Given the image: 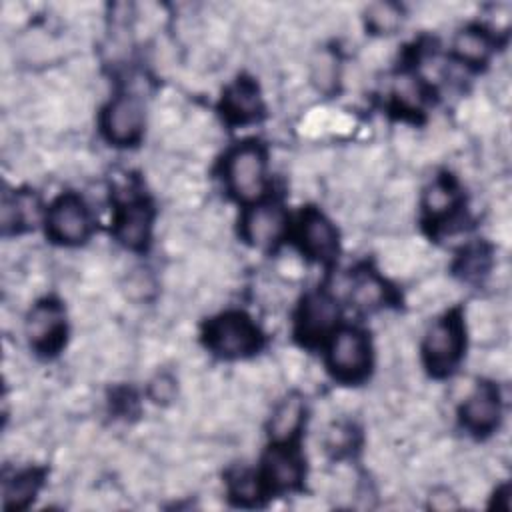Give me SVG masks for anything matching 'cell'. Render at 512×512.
Wrapping results in <instances>:
<instances>
[{"mask_svg": "<svg viewBox=\"0 0 512 512\" xmlns=\"http://www.w3.org/2000/svg\"><path fill=\"white\" fill-rule=\"evenodd\" d=\"M264 152L254 144L238 146L226 160L230 190L242 200H256L264 192Z\"/></svg>", "mask_w": 512, "mask_h": 512, "instance_id": "1", "label": "cell"}, {"mask_svg": "<svg viewBox=\"0 0 512 512\" xmlns=\"http://www.w3.org/2000/svg\"><path fill=\"white\" fill-rule=\"evenodd\" d=\"M208 346L224 356H244L258 346V330L240 312H228L208 324Z\"/></svg>", "mask_w": 512, "mask_h": 512, "instance_id": "2", "label": "cell"}, {"mask_svg": "<svg viewBox=\"0 0 512 512\" xmlns=\"http://www.w3.org/2000/svg\"><path fill=\"white\" fill-rule=\"evenodd\" d=\"M328 364L332 372L342 380L362 378L370 364V348L366 336L354 328H342L336 332L328 350Z\"/></svg>", "mask_w": 512, "mask_h": 512, "instance_id": "3", "label": "cell"}, {"mask_svg": "<svg viewBox=\"0 0 512 512\" xmlns=\"http://www.w3.org/2000/svg\"><path fill=\"white\" fill-rule=\"evenodd\" d=\"M48 234L66 244L82 242L90 232V216L80 198L68 194L52 204L46 218Z\"/></svg>", "mask_w": 512, "mask_h": 512, "instance_id": "4", "label": "cell"}, {"mask_svg": "<svg viewBox=\"0 0 512 512\" xmlns=\"http://www.w3.org/2000/svg\"><path fill=\"white\" fill-rule=\"evenodd\" d=\"M460 348H462L460 320L452 316L446 320H440L430 328L424 340L426 364L434 372H448L456 364L460 356Z\"/></svg>", "mask_w": 512, "mask_h": 512, "instance_id": "5", "label": "cell"}, {"mask_svg": "<svg viewBox=\"0 0 512 512\" xmlns=\"http://www.w3.org/2000/svg\"><path fill=\"white\" fill-rule=\"evenodd\" d=\"M142 106L134 96H118L104 112V132L110 142L130 144L142 132Z\"/></svg>", "mask_w": 512, "mask_h": 512, "instance_id": "6", "label": "cell"}, {"mask_svg": "<svg viewBox=\"0 0 512 512\" xmlns=\"http://www.w3.org/2000/svg\"><path fill=\"white\" fill-rule=\"evenodd\" d=\"M336 318H338L336 302L324 292H314L304 298L298 310L296 330L302 336V340L316 342L332 330V326L336 324Z\"/></svg>", "mask_w": 512, "mask_h": 512, "instance_id": "7", "label": "cell"}, {"mask_svg": "<svg viewBox=\"0 0 512 512\" xmlns=\"http://www.w3.org/2000/svg\"><path fill=\"white\" fill-rule=\"evenodd\" d=\"M26 334L42 352H52L60 346L64 334L62 308L56 302H40L32 308L26 320Z\"/></svg>", "mask_w": 512, "mask_h": 512, "instance_id": "8", "label": "cell"}, {"mask_svg": "<svg viewBox=\"0 0 512 512\" xmlns=\"http://www.w3.org/2000/svg\"><path fill=\"white\" fill-rule=\"evenodd\" d=\"M284 212L278 206H258L242 222L244 236L256 246H272L284 232Z\"/></svg>", "mask_w": 512, "mask_h": 512, "instance_id": "9", "label": "cell"}, {"mask_svg": "<svg viewBox=\"0 0 512 512\" xmlns=\"http://www.w3.org/2000/svg\"><path fill=\"white\" fill-rule=\"evenodd\" d=\"M300 240L304 250L320 260H328L336 252V232L318 212H306L300 222Z\"/></svg>", "mask_w": 512, "mask_h": 512, "instance_id": "10", "label": "cell"}, {"mask_svg": "<svg viewBox=\"0 0 512 512\" xmlns=\"http://www.w3.org/2000/svg\"><path fill=\"white\" fill-rule=\"evenodd\" d=\"M500 404L490 386H480L462 406V420L474 432H488L498 424Z\"/></svg>", "mask_w": 512, "mask_h": 512, "instance_id": "11", "label": "cell"}, {"mask_svg": "<svg viewBox=\"0 0 512 512\" xmlns=\"http://www.w3.org/2000/svg\"><path fill=\"white\" fill-rule=\"evenodd\" d=\"M300 460L284 446H274L264 456V476L270 486L290 488L300 480Z\"/></svg>", "mask_w": 512, "mask_h": 512, "instance_id": "12", "label": "cell"}, {"mask_svg": "<svg viewBox=\"0 0 512 512\" xmlns=\"http://www.w3.org/2000/svg\"><path fill=\"white\" fill-rule=\"evenodd\" d=\"M150 210L144 204H130L118 216L116 234L130 248H142L148 240Z\"/></svg>", "mask_w": 512, "mask_h": 512, "instance_id": "13", "label": "cell"}, {"mask_svg": "<svg viewBox=\"0 0 512 512\" xmlns=\"http://www.w3.org/2000/svg\"><path fill=\"white\" fill-rule=\"evenodd\" d=\"M224 112L234 120H248L258 114L260 110V98L256 92V86L242 80L236 82L224 96Z\"/></svg>", "mask_w": 512, "mask_h": 512, "instance_id": "14", "label": "cell"}, {"mask_svg": "<svg viewBox=\"0 0 512 512\" xmlns=\"http://www.w3.org/2000/svg\"><path fill=\"white\" fill-rule=\"evenodd\" d=\"M300 420H302V402L298 398L284 400L272 416L270 434L276 440H288L296 432Z\"/></svg>", "mask_w": 512, "mask_h": 512, "instance_id": "15", "label": "cell"}, {"mask_svg": "<svg viewBox=\"0 0 512 512\" xmlns=\"http://www.w3.org/2000/svg\"><path fill=\"white\" fill-rule=\"evenodd\" d=\"M40 478L34 472H26L14 478L4 486V506L6 508H20L24 506L38 490Z\"/></svg>", "mask_w": 512, "mask_h": 512, "instance_id": "16", "label": "cell"}, {"mask_svg": "<svg viewBox=\"0 0 512 512\" xmlns=\"http://www.w3.org/2000/svg\"><path fill=\"white\" fill-rule=\"evenodd\" d=\"M454 48H456V54L466 62L484 60V56L488 54L486 38L480 32H474V30H466V32L458 34Z\"/></svg>", "mask_w": 512, "mask_h": 512, "instance_id": "17", "label": "cell"}, {"mask_svg": "<svg viewBox=\"0 0 512 512\" xmlns=\"http://www.w3.org/2000/svg\"><path fill=\"white\" fill-rule=\"evenodd\" d=\"M456 204V192L446 182H436L432 188H428L424 206L432 216H442L448 210H452Z\"/></svg>", "mask_w": 512, "mask_h": 512, "instance_id": "18", "label": "cell"}, {"mask_svg": "<svg viewBox=\"0 0 512 512\" xmlns=\"http://www.w3.org/2000/svg\"><path fill=\"white\" fill-rule=\"evenodd\" d=\"M398 16L400 14L396 6L388 2H378L368 8V20L376 30H384V32L392 30L398 24Z\"/></svg>", "mask_w": 512, "mask_h": 512, "instance_id": "19", "label": "cell"}, {"mask_svg": "<svg viewBox=\"0 0 512 512\" xmlns=\"http://www.w3.org/2000/svg\"><path fill=\"white\" fill-rule=\"evenodd\" d=\"M382 296V286L374 280V278H366L362 282H358L352 290V298L358 306H368L378 302Z\"/></svg>", "mask_w": 512, "mask_h": 512, "instance_id": "20", "label": "cell"}]
</instances>
